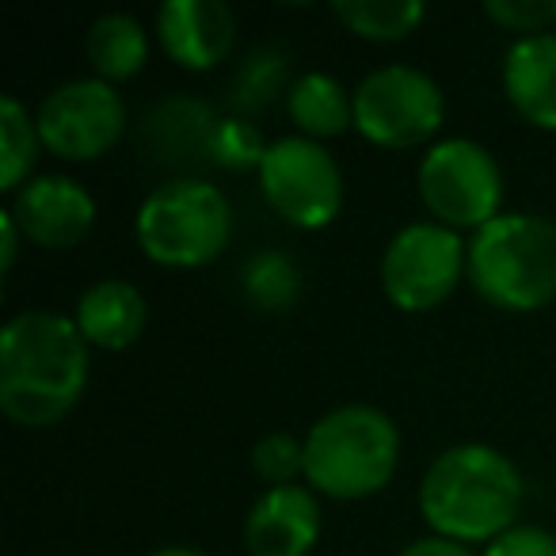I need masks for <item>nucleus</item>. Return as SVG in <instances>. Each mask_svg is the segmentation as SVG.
Returning <instances> with one entry per match:
<instances>
[{
    "label": "nucleus",
    "mask_w": 556,
    "mask_h": 556,
    "mask_svg": "<svg viewBox=\"0 0 556 556\" xmlns=\"http://www.w3.org/2000/svg\"><path fill=\"white\" fill-rule=\"evenodd\" d=\"M88 386V340L54 309H20L0 328V412L20 427H50Z\"/></svg>",
    "instance_id": "1"
},
{
    "label": "nucleus",
    "mask_w": 556,
    "mask_h": 556,
    "mask_svg": "<svg viewBox=\"0 0 556 556\" xmlns=\"http://www.w3.org/2000/svg\"><path fill=\"white\" fill-rule=\"evenodd\" d=\"M522 495V472L503 450L488 442H457L427 465L419 480V515L439 538L488 545L518 526Z\"/></svg>",
    "instance_id": "2"
},
{
    "label": "nucleus",
    "mask_w": 556,
    "mask_h": 556,
    "mask_svg": "<svg viewBox=\"0 0 556 556\" xmlns=\"http://www.w3.org/2000/svg\"><path fill=\"white\" fill-rule=\"evenodd\" d=\"M469 282L495 309H545L556 298V225L530 210H503L472 232Z\"/></svg>",
    "instance_id": "3"
},
{
    "label": "nucleus",
    "mask_w": 556,
    "mask_h": 556,
    "mask_svg": "<svg viewBox=\"0 0 556 556\" xmlns=\"http://www.w3.org/2000/svg\"><path fill=\"white\" fill-rule=\"evenodd\" d=\"M401 465V427L374 404H340L305 434V480L332 500H366Z\"/></svg>",
    "instance_id": "4"
},
{
    "label": "nucleus",
    "mask_w": 556,
    "mask_h": 556,
    "mask_svg": "<svg viewBox=\"0 0 556 556\" xmlns=\"http://www.w3.org/2000/svg\"><path fill=\"white\" fill-rule=\"evenodd\" d=\"M134 237L141 252L161 267H202L229 248L232 206L210 179H168L141 199Z\"/></svg>",
    "instance_id": "5"
},
{
    "label": "nucleus",
    "mask_w": 556,
    "mask_h": 556,
    "mask_svg": "<svg viewBox=\"0 0 556 556\" xmlns=\"http://www.w3.org/2000/svg\"><path fill=\"white\" fill-rule=\"evenodd\" d=\"M416 187L434 222L457 232H477L503 214V168L477 138H442L427 146L416 168Z\"/></svg>",
    "instance_id": "6"
},
{
    "label": "nucleus",
    "mask_w": 556,
    "mask_h": 556,
    "mask_svg": "<svg viewBox=\"0 0 556 556\" xmlns=\"http://www.w3.org/2000/svg\"><path fill=\"white\" fill-rule=\"evenodd\" d=\"M469 275V240L450 225L408 222L381 252V290L404 313L439 309Z\"/></svg>",
    "instance_id": "7"
},
{
    "label": "nucleus",
    "mask_w": 556,
    "mask_h": 556,
    "mask_svg": "<svg viewBox=\"0 0 556 556\" xmlns=\"http://www.w3.org/2000/svg\"><path fill=\"white\" fill-rule=\"evenodd\" d=\"M446 118V96L427 70L389 62L355 85V130L381 149H412L434 138Z\"/></svg>",
    "instance_id": "8"
},
{
    "label": "nucleus",
    "mask_w": 556,
    "mask_h": 556,
    "mask_svg": "<svg viewBox=\"0 0 556 556\" xmlns=\"http://www.w3.org/2000/svg\"><path fill=\"white\" fill-rule=\"evenodd\" d=\"M263 199L298 229H325L340 217L343 168L325 141L287 134L267 146L260 164Z\"/></svg>",
    "instance_id": "9"
},
{
    "label": "nucleus",
    "mask_w": 556,
    "mask_h": 556,
    "mask_svg": "<svg viewBox=\"0 0 556 556\" xmlns=\"http://www.w3.org/2000/svg\"><path fill=\"white\" fill-rule=\"evenodd\" d=\"M39 138L62 161H96L126 130V100L111 80L100 77H73L62 80L42 96L39 111Z\"/></svg>",
    "instance_id": "10"
},
{
    "label": "nucleus",
    "mask_w": 556,
    "mask_h": 556,
    "mask_svg": "<svg viewBox=\"0 0 556 556\" xmlns=\"http://www.w3.org/2000/svg\"><path fill=\"white\" fill-rule=\"evenodd\" d=\"M9 214L16 217L24 240L58 252V248L80 244L92 232L96 199L80 179L47 172V176H31L12 194Z\"/></svg>",
    "instance_id": "11"
},
{
    "label": "nucleus",
    "mask_w": 556,
    "mask_h": 556,
    "mask_svg": "<svg viewBox=\"0 0 556 556\" xmlns=\"http://www.w3.org/2000/svg\"><path fill=\"white\" fill-rule=\"evenodd\" d=\"M320 538V503L305 484H278L255 495L244 515L252 556H309Z\"/></svg>",
    "instance_id": "12"
},
{
    "label": "nucleus",
    "mask_w": 556,
    "mask_h": 556,
    "mask_svg": "<svg viewBox=\"0 0 556 556\" xmlns=\"http://www.w3.org/2000/svg\"><path fill=\"white\" fill-rule=\"evenodd\" d=\"M156 39L184 70H214L237 42V16L225 0H164L156 12Z\"/></svg>",
    "instance_id": "13"
},
{
    "label": "nucleus",
    "mask_w": 556,
    "mask_h": 556,
    "mask_svg": "<svg viewBox=\"0 0 556 556\" xmlns=\"http://www.w3.org/2000/svg\"><path fill=\"white\" fill-rule=\"evenodd\" d=\"M503 92L538 130H556V31L522 35L503 54Z\"/></svg>",
    "instance_id": "14"
},
{
    "label": "nucleus",
    "mask_w": 556,
    "mask_h": 556,
    "mask_svg": "<svg viewBox=\"0 0 556 556\" xmlns=\"http://www.w3.org/2000/svg\"><path fill=\"white\" fill-rule=\"evenodd\" d=\"M73 320H77L88 348L123 351V348H134L138 336L146 332L149 302L134 282H126V278H100V282L80 290Z\"/></svg>",
    "instance_id": "15"
},
{
    "label": "nucleus",
    "mask_w": 556,
    "mask_h": 556,
    "mask_svg": "<svg viewBox=\"0 0 556 556\" xmlns=\"http://www.w3.org/2000/svg\"><path fill=\"white\" fill-rule=\"evenodd\" d=\"M287 111L305 138H336L348 126H355V92L340 77L325 70H305L290 80Z\"/></svg>",
    "instance_id": "16"
},
{
    "label": "nucleus",
    "mask_w": 556,
    "mask_h": 556,
    "mask_svg": "<svg viewBox=\"0 0 556 556\" xmlns=\"http://www.w3.org/2000/svg\"><path fill=\"white\" fill-rule=\"evenodd\" d=\"M85 54L88 65L100 80H126L146 65L149 58V31L138 16L130 12H103L92 20L85 35Z\"/></svg>",
    "instance_id": "17"
},
{
    "label": "nucleus",
    "mask_w": 556,
    "mask_h": 556,
    "mask_svg": "<svg viewBox=\"0 0 556 556\" xmlns=\"http://www.w3.org/2000/svg\"><path fill=\"white\" fill-rule=\"evenodd\" d=\"M332 16L358 39L396 42L419 27L427 16L424 0H336Z\"/></svg>",
    "instance_id": "18"
},
{
    "label": "nucleus",
    "mask_w": 556,
    "mask_h": 556,
    "mask_svg": "<svg viewBox=\"0 0 556 556\" xmlns=\"http://www.w3.org/2000/svg\"><path fill=\"white\" fill-rule=\"evenodd\" d=\"M39 123L12 92L0 96V191L16 194L31 179L39 156Z\"/></svg>",
    "instance_id": "19"
},
{
    "label": "nucleus",
    "mask_w": 556,
    "mask_h": 556,
    "mask_svg": "<svg viewBox=\"0 0 556 556\" xmlns=\"http://www.w3.org/2000/svg\"><path fill=\"white\" fill-rule=\"evenodd\" d=\"M240 287L260 309H290L302 290V275L287 252H255L240 267Z\"/></svg>",
    "instance_id": "20"
},
{
    "label": "nucleus",
    "mask_w": 556,
    "mask_h": 556,
    "mask_svg": "<svg viewBox=\"0 0 556 556\" xmlns=\"http://www.w3.org/2000/svg\"><path fill=\"white\" fill-rule=\"evenodd\" d=\"M267 146L270 141H263V134L240 115L217 118L214 130L206 134L210 156H214L217 164H225V168H255L260 172L263 156H267Z\"/></svg>",
    "instance_id": "21"
},
{
    "label": "nucleus",
    "mask_w": 556,
    "mask_h": 556,
    "mask_svg": "<svg viewBox=\"0 0 556 556\" xmlns=\"http://www.w3.org/2000/svg\"><path fill=\"white\" fill-rule=\"evenodd\" d=\"M252 469L267 480L270 488L298 484L305 472V442L290 431H270L252 446Z\"/></svg>",
    "instance_id": "22"
},
{
    "label": "nucleus",
    "mask_w": 556,
    "mask_h": 556,
    "mask_svg": "<svg viewBox=\"0 0 556 556\" xmlns=\"http://www.w3.org/2000/svg\"><path fill=\"white\" fill-rule=\"evenodd\" d=\"M282 85H287V58L278 50H252L237 73V96L232 100L244 103V108H263L270 96H278Z\"/></svg>",
    "instance_id": "23"
},
{
    "label": "nucleus",
    "mask_w": 556,
    "mask_h": 556,
    "mask_svg": "<svg viewBox=\"0 0 556 556\" xmlns=\"http://www.w3.org/2000/svg\"><path fill=\"white\" fill-rule=\"evenodd\" d=\"M484 16L507 31L541 35L556 27V0H484Z\"/></svg>",
    "instance_id": "24"
},
{
    "label": "nucleus",
    "mask_w": 556,
    "mask_h": 556,
    "mask_svg": "<svg viewBox=\"0 0 556 556\" xmlns=\"http://www.w3.org/2000/svg\"><path fill=\"white\" fill-rule=\"evenodd\" d=\"M480 556H556V533H548L545 526L518 522L495 541H488Z\"/></svg>",
    "instance_id": "25"
},
{
    "label": "nucleus",
    "mask_w": 556,
    "mask_h": 556,
    "mask_svg": "<svg viewBox=\"0 0 556 556\" xmlns=\"http://www.w3.org/2000/svg\"><path fill=\"white\" fill-rule=\"evenodd\" d=\"M396 556H477L469 545L462 541H450V538H439V533H427V538H416L401 548Z\"/></svg>",
    "instance_id": "26"
},
{
    "label": "nucleus",
    "mask_w": 556,
    "mask_h": 556,
    "mask_svg": "<svg viewBox=\"0 0 556 556\" xmlns=\"http://www.w3.org/2000/svg\"><path fill=\"white\" fill-rule=\"evenodd\" d=\"M20 240H24V232H20L16 217H12L9 210H4V214H0V270H12V267H16Z\"/></svg>",
    "instance_id": "27"
},
{
    "label": "nucleus",
    "mask_w": 556,
    "mask_h": 556,
    "mask_svg": "<svg viewBox=\"0 0 556 556\" xmlns=\"http://www.w3.org/2000/svg\"><path fill=\"white\" fill-rule=\"evenodd\" d=\"M149 556H206V553L194 545H164V548H153Z\"/></svg>",
    "instance_id": "28"
}]
</instances>
